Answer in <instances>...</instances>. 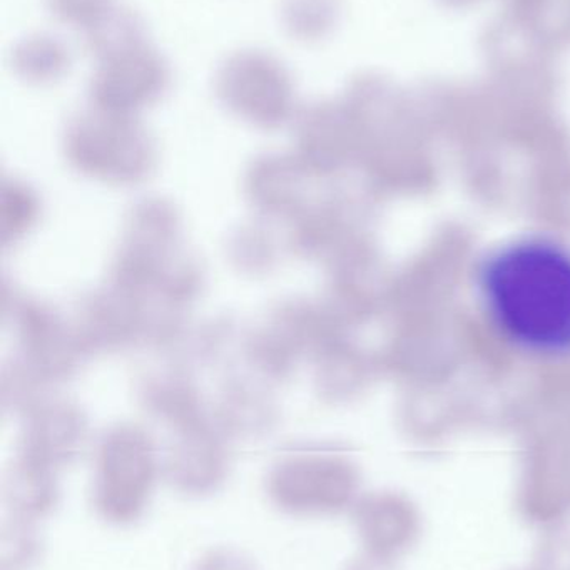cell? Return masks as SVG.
<instances>
[{"label":"cell","instance_id":"cell-1","mask_svg":"<svg viewBox=\"0 0 570 570\" xmlns=\"http://www.w3.org/2000/svg\"><path fill=\"white\" fill-rule=\"evenodd\" d=\"M490 325L520 352L570 353V248L546 236L503 243L476 273Z\"/></svg>","mask_w":570,"mask_h":570},{"label":"cell","instance_id":"cell-2","mask_svg":"<svg viewBox=\"0 0 570 570\" xmlns=\"http://www.w3.org/2000/svg\"><path fill=\"white\" fill-rule=\"evenodd\" d=\"M159 473L155 443L136 426H118L96 450L91 505L112 527H131L148 512Z\"/></svg>","mask_w":570,"mask_h":570},{"label":"cell","instance_id":"cell-3","mask_svg":"<svg viewBox=\"0 0 570 570\" xmlns=\"http://www.w3.org/2000/svg\"><path fill=\"white\" fill-rule=\"evenodd\" d=\"M213 86L226 111L256 128H279L299 109L292 69L265 49L229 52L216 66Z\"/></svg>","mask_w":570,"mask_h":570},{"label":"cell","instance_id":"cell-4","mask_svg":"<svg viewBox=\"0 0 570 570\" xmlns=\"http://www.w3.org/2000/svg\"><path fill=\"white\" fill-rule=\"evenodd\" d=\"M358 470L333 453L293 452L273 463L266 475L269 503L292 517H332L352 512L358 502Z\"/></svg>","mask_w":570,"mask_h":570},{"label":"cell","instance_id":"cell-5","mask_svg":"<svg viewBox=\"0 0 570 570\" xmlns=\"http://www.w3.org/2000/svg\"><path fill=\"white\" fill-rule=\"evenodd\" d=\"M171 66L151 41L95 61L89 99L92 108L138 118L171 86Z\"/></svg>","mask_w":570,"mask_h":570},{"label":"cell","instance_id":"cell-6","mask_svg":"<svg viewBox=\"0 0 570 570\" xmlns=\"http://www.w3.org/2000/svg\"><path fill=\"white\" fill-rule=\"evenodd\" d=\"M69 153L86 165L139 168L149 161L151 141L132 116L92 108L76 116L66 132Z\"/></svg>","mask_w":570,"mask_h":570},{"label":"cell","instance_id":"cell-7","mask_svg":"<svg viewBox=\"0 0 570 570\" xmlns=\"http://www.w3.org/2000/svg\"><path fill=\"white\" fill-rule=\"evenodd\" d=\"M363 552L399 562L423 535V515L415 500L392 490L365 493L352 509Z\"/></svg>","mask_w":570,"mask_h":570},{"label":"cell","instance_id":"cell-8","mask_svg":"<svg viewBox=\"0 0 570 570\" xmlns=\"http://www.w3.org/2000/svg\"><path fill=\"white\" fill-rule=\"evenodd\" d=\"M161 470L176 492L188 499H206L228 480V450L212 430L188 425L173 443Z\"/></svg>","mask_w":570,"mask_h":570},{"label":"cell","instance_id":"cell-9","mask_svg":"<svg viewBox=\"0 0 570 570\" xmlns=\"http://www.w3.org/2000/svg\"><path fill=\"white\" fill-rule=\"evenodd\" d=\"M58 470L21 455L2 483V503L11 519L38 523L51 517L61 502Z\"/></svg>","mask_w":570,"mask_h":570},{"label":"cell","instance_id":"cell-10","mask_svg":"<svg viewBox=\"0 0 570 570\" xmlns=\"http://www.w3.org/2000/svg\"><path fill=\"white\" fill-rule=\"evenodd\" d=\"M85 440V422L69 412H58L42 416L29 426L22 456L59 470L78 459Z\"/></svg>","mask_w":570,"mask_h":570},{"label":"cell","instance_id":"cell-11","mask_svg":"<svg viewBox=\"0 0 570 570\" xmlns=\"http://www.w3.org/2000/svg\"><path fill=\"white\" fill-rule=\"evenodd\" d=\"M11 66L26 85L51 86L71 72L72 51L59 36L32 32L12 49Z\"/></svg>","mask_w":570,"mask_h":570},{"label":"cell","instance_id":"cell-12","mask_svg":"<svg viewBox=\"0 0 570 570\" xmlns=\"http://www.w3.org/2000/svg\"><path fill=\"white\" fill-rule=\"evenodd\" d=\"M342 18V0H279L283 32L299 45H318L333 35Z\"/></svg>","mask_w":570,"mask_h":570},{"label":"cell","instance_id":"cell-13","mask_svg":"<svg viewBox=\"0 0 570 570\" xmlns=\"http://www.w3.org/2000/svg\"><path fill=\"white\" fill-rule=\"evenodd\" d=\"M85 48L92 61L151 41L142 19L131 9L116 4L95 24L81 32Z\"/></svg>","mask_w":570,"mask_h":570},{"label":"cell","instance_id":"cell-14","mask_svg":"<svg viewBox=\"0 0 570 570\" xmlns=\"http://www.w3.org/2000/svg\"><path fill=\"white\" fill-rule=\"evenodd\" d=\"M45 557L38 523L9 517L0 529V570H32Z\"/></svg>","mask_w":570,"mask_h":570},{"label":"cell","instance_id":"cell-15","mask_svg":"<svg viewBox=\"0 0 570 570\" xmlns=\"http://www.w3.org/2000/svg\"><path fill=\"white\" fill-rule=\"evenodd\" d=\"M529 569L570 570V523L540 532Z\"/></svg>","mask_w":570,"mask_h":570},{"label":"cell","instance_id":"cell-16","mask_svg":"<svg viewBox=\"0 0 570 570\" xmlns=\"http://www.w3.org/2000/svg\"><path fill=\"white\" fill-rule=\"evenodd\" d=\"M45 4L59 24L82 32L115 8L116 0H45Z\"/></svg>","mask_w":570,"mask_h":570},{"label":"cell","instance_id":"cell-17","mask_svg":"<svg viewBox=\"0 0 570 570\" xmlns=\"http://www.w3.org/2000/svg\"><path fill=\"white\" fill-rule=\"evenodd\" d=\"M191 570H262L258 562L245 550L236 547H213L203 552Z\"/></svg>","mask_w":570,"mask_h":570},{"label":"cell","instance_id":"cell-18","mask_svg":"<svg viewBox=\"0 0 570 570\" xmlns=\"http://www.w3.org/2000/svg\"><path fill=\"white\" fill-rule=\"evenodd\" d=\"M343 570H400L396 560L383 559L372 553L360 552L345 563Z\"/></svg>","mask_w":570,"mask_h":570},{"label":"cell","instance_id":"cell-19","mask_svg":"<svg viewBox=\"0 0 570 570\" xmlns=\"http://www.w3.org/2000/svg\"><path fill=\"white\" fill-rule=\"evenodd\" d=\"M450 4H465V2H470V0H446Z\"/></svg>","mask_w":570,"mask_h":570},{"label":"cell","instance_id":"cell-20","mask_svg":"<svg viewBox=\"0 0 570 570\" xmlns=\"http://www.w3.org/2000/svg\"><path fill=\"white\" fill-rule=\"evenodd\" d=\"M509 570H530L529 567L527 569H509Z\"/></svg>","mask_w":570,"mask_h":570}]
</instances>
